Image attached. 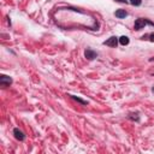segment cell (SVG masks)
Wrapping results in <instances>:
<instances>
[{
  "label": "cell",
  "mask_w": 154,
  "mask_h": 154,
  "mask_svg": "<svg viewBox=\"0 0 154 154\" xmlns=\"http://www.w3.org/2000/svg\"><path fill=\"white\" fill-rule=\"evenodd\" d=\"M150 37H152L150 40H152V41H154V34H152V35H150Z\"/></svg>",
  "instance_id": "obj_10"
},
{
  "label": "cell",
  "mask_w": 154,
  "mask_h": 154,
  "mask_svg": "<svg viewBox=\"0 0 154 154\" xmlns=\"http://www.w3.org/2000/svg\"><path fill=\"white\" fill-rule=\"evenodd\" d=\"M13 134H14V137H16L17 140H19V141H23L24 137H25L24 134H23L19 129H14V130H13Z\"/></svg>",
  "instance_id": "obj_5"
},
{
  "label": "cell",
  "mask_w": 154,
  "mask_h": 154,
  "mask_svg": "<svg viewBox=\"0 0 154 154\" xmlns=\"http://www.w3.org/2000/svg\"><path fill=\"white\" fill-rule=\"evenodd\" d=\"M141 2H142V0H130V4L134 6H140Z\"/></svg>",
  "instance_id": "obj_9"
},
{
  "label": "cell",
  "mask_w": 154,
  "mask_h": 154,
  "mask_svg": "<svg viewBox=\"0 0 154 154\" xmlns=\"http://www.w3.org/2000/svg\"><path fill=\"white\" fill-rule=\"evenodd\" d=\"M147 23H148V22H147L146 19L138 18V19H136V22H135V29H136V30H140V29L144 28V25H146Z\"/></svg>",
  "instance_id": "obj_2"
},
{
  "label": "cell",
  "mask_w": 154,
  "mask_h": 154,
  "mask_svg": "<svg viewBox=\"0 0 154 154\" xmlns=\"http://www.w3.org/2000/svg\"><path fill=\"white\" fill-rule=\"evenodd\" d=\"M84 55H85V58H87V59L91 60V59L96 58V55H97V54H96L94 51H91V49H87V51L84 52Z\"/></svg>",
  "instance_id": "obj_4"
},
{
  "label": "cell",
  "mask_w": 154,
  "mask_h": 154,
  "mask_svg": "<svg viewBox=\"0 0 154 154\" xmlns=\"http://www.w3.org/2000/svg\"><path fill=\"white\" fill-rule=\"evenodd\" d=\"M119 43L123 45V46L128 45V43H129V37H128V36H122V37H119Z\"/></svg>",
  "instance_id": "obj_7"
},
{
  "label": "cell",
  "mask_w": 154,
  "mask_h": 154,
  "mask_svg": "<svg viewBox=\"0 0 154 154\" xmlns=\"http://www.w3.org/2000/svg\"><path fill=\"white\" fill-rule=\"evenodd\" d=\"M152 91H153V93H154V87H153V89H152Z\"/></svg>",
  "instance_id": "obj_12"
},
{
  "label": "cell",
  "mask_w": 154,
  "mask_h": 154,
  "mask_svg": "<svg viewBox=\"0 0 154 154\" xmlns=\"http://www.w3.org/2000/svg\"><path fill=\"white\" fill-rule=\"evenodd\" d=\"M126 16H128V12L125 10H118V11H116V17H118V18H125Z\"/></svg>",
  "instance_id": "obj_6"
},
{
  "label": "cell",
  "mask_w": 154,
  "mask_h": 154,
  "mask_svg": "<svg viewBox=\"0 0 154 154\" xmlns=\"http://www.w3.org/2000/svg\"><path fill=\"white\" fill-rule=\"evenodd\" d=\"M71 97H72L73 100H76V101H78V102H81L82 105H87V101H84V100H82L81 97H77V96H73V95H71Z\"/></svg>",
  "instance_id": "obj_8"
},
{
  "label": "cell",
  "mask_w": 154,
  "mask_h": 154,
  "mask_svg": "<svg viewBox=\"0 0 154 154\" xmlns=\"http://www.w3.org/2000/svg\"><path fill=\"white\" fill-rule=\"evenodd\" d=\"M12 83V79H11V77H8V76H5V75H1V77H0V84H1V87H8L10 84Z\"/></svg>",
  "instance_id": "obj_1"
},
{
  "label": "cell",
  "mask_w": 154,
  "mask_h": 154,
  "mask_svg": "<svg viewBox=\"0 0 154 154\" xmlns=\"http://www.w3.org/2000/svg\"><path fill=\"white\" fill-rule=\"evenodd\" d=\"M117 1H120V2H126V0H117Z\"/></svg>",
  "instance_id": "obj_11"
},
{
  "label": "cell",
  "mask_w": 154,
  "mask_h": 154,
  "mask_svg": "<svg viewBox=\"0 0 154 154\" xmlns=\"http://www.w3.org/2000/svg\"><path fill=\"white\" fill-rule=\"evenodd\" d=\"M103 45L109 46V47H116V46L118 45V38H117L116 36H112V37H109L107 41H105Z\"/></svg>",
  "instance_id": "obj_3"
}]
</instances>
